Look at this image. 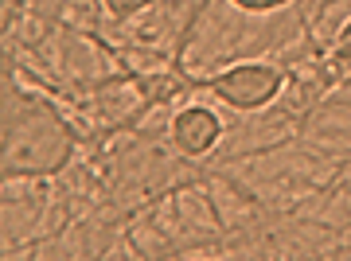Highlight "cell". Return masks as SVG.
<instances>
[{
    "instance_id": "cell-1",
    "label": "cell",
    "mask_w": 351,
    "mask_h": 261,
    "mask_svg": "<svg viewBox=\"0 0 351 261\" xmlns=\"http://www.w3.org/2000/svg\"><path fill=\"white\" fill-rule=\"evenodd\" d=\"M82 140H90L59 101L20 82V66L4 55V94H0V184L59 179L71 172Z\"/></svg>"
},
{
    "instance_id": "cell-2",
    "label": "cell",
    "mask_w": 351,
    "mask_h": 261,
    "mask_svg": "<svg viewBox=\"0 0 351 261\" xmlns=\"http://www.w3.org/2000/svg\"><path fill=\"white\" fill-rule=\"evenodd\" d=\"M285 82H293L289 62L250 59V62H234L226 71H215V75H191L188 66H184L188 94H211L215 101H223L226 110H234V113L269 110L285 94Z\"/></svg>"
},
{
    "instance_id": "cell-3",
    "label": "cell",
    "mask_w": 351,
    "mask_h": 261,
    "mask_svg": "<svg viewBox=\"0 0 351 261\" xmlns=\"http://www.w3.org/2000/svg\"><path fill=\"white\" fill-rule=\"evenodd\" d=\"M223 117L211 110V105H199V101H191V105H180L172 113V121H168V145H172L180 156H188V160H203L207 152L223 140Z\"/></svg>"
},
{
    "instance_id": "cell-4",
    "label": "cell",
    "mask_w": 351,
    "mask_h": 261,
    "mask_svg": "<svg viewBox=\"0 0 351 261\" xmlns=\"http://www.w3.org/2000/svg\"><path fill=\"white\" fill-rule=\"evenodd\" d=\"M316 90L324 94L332 86H351V20L336 32V39L320 51L316 59V75H313Z\"/></svg>"
},
{
    "instance_id": "cell-5",
    "label": "cell",
    "mask_w": 351,
    "mask_h": 261,
    "mask_svg": "<svg viewBox=\"0 0 351 261\" xmlns=\"http://www.w3.org/2000/svg\"><path fill=\"white\" fill-rule=\"evenodd\" d=\"M156 0H101V12L110 16V24H129L141 12H149Z\"/></svg>"
},
{
    "instance_id": "cell-6",
    "label": "cell",
    "mask_w": 351,
    "mask_h": 261,
    "mask_svg": "<svg viewBox=\"0 0 351 261\" xmlns=\"http://www.w3.org/2000/svg\"><path fill=\"white\" fill-rule=\"evenodd\" d=\"M226 4L239 8V12H250V16H269V12H277V8L293 4V0H226Z\"/></svg>"
}]
</instances>
